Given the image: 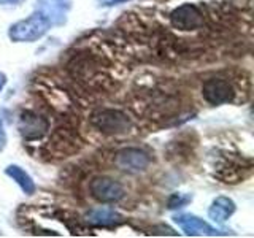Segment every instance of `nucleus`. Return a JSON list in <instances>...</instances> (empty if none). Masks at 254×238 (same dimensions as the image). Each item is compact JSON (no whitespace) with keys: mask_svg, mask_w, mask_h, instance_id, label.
Here are the masks:
<instances>
[{"mask_svg":"<svg viewBox=\"0 0 254 238\" xmlns=\"http://www.w3.org/2000/svg\"><path fill=\"white\" fill-rule=\"evenodd\" d=\"M51 27L50 19L43 16L42 13H35L32 14L30 18L19 21L13 24L10 27V32L8 35L13 40V42H35V40L42 38L48 30Z\"/></svg>","mask_w":254,"mask_h":238,"instance_id":"1","label":"nucleus"},{"mask_svg":"<svg viewBox=\"0 0 254 238\" xmlns=\"http://www.w3.org/2000/svg\"><path fill=\"white\" fill-rule=\"evenodd\" d=\"M89 189L92 197L103 203H113L124 197V187L118 181L105 177L92 179Z\"/></svg>","mask_w":254,"mask_h":238,"instance_id":"2","label":"nucleus"},{"mask_svg":"<svg viewBox=\"0 0 254 238\" xmlns=\"http://www.w3.org/2000/svg\"><path fill=\"white\" fill-rule=\"evenodd\" d=\"M92 124L100 132L105 133H118L124 132L129 127V119L121 111L115 110H103L92 116Z\"/></svg>","mask_w":254,"mask_h":238,"instance_id":"3","label":"nucleus"},{"mask_svg":"<svg viewBox=\"0 0 254 238\" xmlns=\"http://www.w3.org/2000/svg\"><path fill=\"white\" fill-rule=\"evenodd\" d=\"M202 94H203L205 100L211 103V105H221V103L232 102V99H234L232 86L221 78L206 79L202 87Z\"/></svg>","mask_w":254,"mask_h":238,"instance_id":"4","label":"nucleus"},{"mask_svg":"<svg viewBox=\"0 0 254 238\" xmlns=\"http://www.w3.org/2000/svg\"><path fill=\"white\" fill-rule=\"evenodd\" d=\"M116 165L124 172L129 173H138L146 170V167L149 165V156L141 149L135 148H127L119 151L115 159Z\"/></svg>","mask_w":254,"mask_h":238,"instance_id":"5","label":"nucleus"},{"mask_svg":"<svg viewBox=\"0 0 254 238\" xmlns=\"http://www.w3.org/2000/svg\"><path fill=\"white\" fill-rule=\"evenodd\" d=\"M170 19H172L173 26L181 30H192V29L200 27L203 24L202 13L198 11L197 6L190 5V3L181 5L177 8V10H173Z\"/></svg>","mask_w":254,"mask_h":238,"instance_id":"6","label":"nucleus"},{"mask_svg":"<svg viewBox=\"0 0 254 238\" xmlns=\"http://www.w3.org/2000/svg\"><path fill=\"white\" fill-rule=\"evenodd\" d=\"M18 127L26 138H38L48 130V121L34 111H24L19 118Z\"/></svg>","mask_w":254,"mask_h":238,"instance_id":"7","label":"nucleus"},{"mask_svg":"<svg viewBox=\"0 0 254 238\" xmlns=\"http://www.w3.org/2000/svg\"><path fill=\"white\" fill-rule=\"evenodd\" d=\"M173 219L183 230H185L186 235H190V237L219 235V232L216 229L211 227L210 224H206L203 219H198L197 216H192V214H180V216H175Z\"/></svg>","mask_w":254,"mask_h":238,"instance_id":"8","label":"nucleus"},{"mask_svg":"<svg viewBox=\"0 0 254 238\" xmlns=\"http://www.w3.org/2000/svg\"><path fill=\"white\" fill-rule=\"evenodd\" d=\"M40 13L46 16L51 24H62L70 8V0H38Z\"/></svg>","mask_w":254,"mask_h":238,"instance_id":"9","label":"nucleus"},{"mask_svg":"<svg viewBox=\"0 0 254 238\" xmlns=\"http://www.w3.org/2000/svg\"><path fill=\"white\" fill-rule=\"evenodd\" d=\"M87 222H91L94 226H102V227H113L118 226L123 221V216L115 210L110 208H97L92 210L86 214Z\"/></svg>","mask_w":254,"mask_h":238,"instance_id":"10","label":"nucleus"},{"mask_svg":"<svg viewBox=\"0 0 254 238\" xmlns=\"http://www.w3.org/2000/svg\"><path fill=\"white\" fill-rule=\"evenodd\" d=\"M235 211V203L234 200H230L227 197H218L214 200L208 210V214L213 221L216 222H224L226 219H229Z\"/></svg>","mask_w":254,"mask_h":238,"instance_id":"11","label":"nucleus"},{"mask_svg":"<svg viewBox=\"0 0 254 238\" xmlns=\"http://www.w3.org/2000/svg\"><path fill=\"white\" fill-rule=\"evenodd\" d=\"M5 173H6L8 177H10L13 181L18 182V186H19L26 194L30 195V194H34V192H35V182L32 181V178L26 173V170H22L21 167H18V165H10V167H6Z\"/></svg>","mask_w":254,"mask_h":238,"instance_id":"12","label":"nucleus"},{"mask_svg":"<svg viewBox=\"0 0 254 238\" xmlns=\"http://www.w3.org/2000/svg\"><path fill=\"white\" fill-rule=\"evenodd\" d=\"M189 200H190V197H188V195L173 194V195L169 198V208H170V210H173V208H180V206L186 205Z\"/></svg>","mask_w":254,"mask_h":238,"instance_id":"13","label":"nucleus"},{"mask_svg":"<svg viewBox=\"0 0 254 238\" xmlns=\"http://www.w3.org/2000/svg\"><path fill=\"white\" fill-rule=\"evenodd\" d=\"M6 146V132H5V125L2 118H0V151H3Z\"/></svg>","mask_w":254,"mask_h":238,"instance_id":"14","label":"nucleus"},{"mask_svg":"<svg viewBox=\"0 0 254 238\" xmlns=\"http://www.w3.org/2000/svg\"><path fill=\"white\" fill-rule=\"evenodd\" d=\"M21 2L22 0H0V3H3V5H18Z\"/></svg>","mask_w":254,"mask_h":238,"instance_id":"15","label":"nucleus"},{"mask_svg":"<svg viewBox=\"0 0 254 238\" xmlns=\"http://www.w3.org/2000/svg\"><path fill=\"white\" fill-rule=\"evenodd\" d=\"M5 84H6V76H5V73H2V71H0V91L3 89Z\"/></svg>","mask_w":254,"mask_h":238,"instance_id":"16","label":"nucleus"},{"mask_svg":"<svg viewBox=\"0 0 254 238\" xmlns=\"http://www.w3.org/2000/svg\"><path fill=\"white\" fill-rule=\"evenodd\" d=\"M119 2H124V0H103V5H116Z\"/></svg>","mask_w":254,"mask_h":238,"instance_id":"17","label":"nucleus"}]
</instances>
